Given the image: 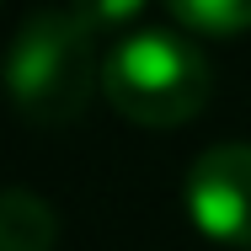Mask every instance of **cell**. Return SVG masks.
Returning a JSON list of instances; mask_svg holds the SVG:
<instances>
[{
	"mask_svg": "<svg viewBox=\"0 0 251 251\" xmlns=\"http://www.w3.org/2000/svg\"><path fill=\"white\" fill-rule=\"evenodd\" d=\"M208 91H214V75H208L203 49L166 27H139L118 38L101 59L107 107L139 128H176L198 118Z\"/></svg>",
	"mask_w": 251,
	"mask_h": 251,
	"instance_id": "1",
	"label": "cell"
},
{
	"mask_svg": "<svg viewBox=\"0 0 251 251\" xmlns=\"http://www.w3.org/2000/svg\"><path fill=\"white\" fill-rule=\"evenodd\" d=\"M5 86L27 123L59 128V123L80 118L91 91L101 86L97 32L75 11H32L11 38Z\"/></svg>",
	"mask_w": 251,
	"mask_h": 251,
	"instance_id": "2",
	"label": "cell"
},
{
	"mask_svg": "<svg viewBox=\"0 0 251 251\" xmlns=\"http://www.w3.org/2000/svg\"><path fill=\"white\" fill-rule=\"evenodd\" d=\"M187 214L208 241L251 246V145H208L187 166Z\"/></svg>",
	"mask_w": 251,
	"mask_h": 251,
	"instance_id": "3",
	"label": "cell"
},
{
	"mask_svg": "<svg viewBox=\"0 0 251 251\" xmlns=\"http://www.w3.org/2000/svg\"><path fill=\"white\" fill-rule=\"evenodd\" d=\"M59 241V219L38 193L11 187L0 198V251H53Z\"/></svg>",
	"mask_w": 251,
	"mask_h": 251,
	"instance_id": "4",
	"label": "cell"
},
{
	"mask_svg": "<svg viewBox=\"0 0 251 251\" xmlns=\"http://www.w3.org/2000/svg\"><path fill=\"white\" fill-rule=\"evenodd\" d=\"M171 16L203 38H235L251 27V0H166Z\"/></svg>",
	"mask_w": 251,
	"mask_h": 251,
	"instance_id": "5",
	"label": "cell"
},
{
	"mask_svg": "<svg viewBox=\"0 0 251 251\" xmlns=\"http://www.w3.org/2000/svg\"><path fill=\"white\" fill-rule=\"evenodd\" d=\"M145 0H70V11L91 27V32H118L128 16H139Z\"/></svg>",
	"mask_w": 251,
	"mask_h": 251,
	"instance_id": "6",
	"label": "cell"
}]
</instances>
